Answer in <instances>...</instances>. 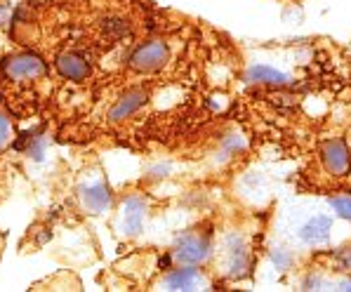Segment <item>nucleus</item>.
Masks as SVG:
<instances>
[{"label": "nucleus", "mask_w": 351, "mask_h": 292, "mask_svg": "<svg viewBox=\"0 0 351 292\" xmlns=\"http://www.w3.org/2000/svg\"><path fill=\"white\" fill-rule=\"evenodd\" d=\"M323 160H326L328 170L335 172V175H342V172H347L349 167V151L347 146H344L342 142H330L326 144V149H323Z\"/></svg>", "instance_id": "20e7f679"}, {"label": "nucleus", "mask_w": 351, "mask_h": 292, "mask_svg": "<svg viewBox=\"0 0 351 292\" xmlns=\"http://www.w3.org/2000/svg\"><path fill=\"white\" fill-rule=\"evenodd\" d=\"M328 231H330V219L316 217L314 221H309V224L304 226L302 236H304V241H309V243H318V241H323V238H328Z\"/></svg>", "instance_id": "0eeeda50"}, {"label": "nucleus", "mask_w": 351, "mask_h": 292, "mask_svg": "<svg viewBox=\"0 0 351 292\" xmlns=\"http://www.w3.org/2000/svg\"><path fill=\"white\" fill-rule=\"evenodd\" d=\"M109 203H111V196L104 186H93L85 191V205H88L90 210H97V212H99V210H104Z\"/></svg>", "instance_id": "1a4fd4ad"}, {"label": "nucleus", "mask_w": 351, "mask_h": 292, "mask_svg": "<svg viewBox=\"0 0 351 292\" xmlns=\"http://www.w3.org/2000/svg\"><path fill=\"white\" fill-rule=\"evenodd\" d=\"M167 57H170V52H167L165 42L151 40V42L139 45L137 50L132 52V57H130V66L139 73H151V71H158V69L167 62Z\"/></svg>", "instance_id": "f257e3e1"}, {"label": "nucleus", "mask_w": 351, "mask_h": 292, "mask_svg": "<svg viewBox=\"0 0 351 292\" xmlns=\"http://www.w3.org/2000/svg\"><path fill=\"white\" fill-rule=\"evenodd\" d=\"M142 104H144V92H130V95H125L116 106H113L111 121H123V118L132 116Z\"/></svg>", "instance_id": "39448f33"}, {"label": "nucleus", "mask_w": 351, "mask_h": 292, "mask_svg": "<svg viewBox=\"0 0 351 292\" xmlns=\"http://www.w3.org/2000/svg\"><path fill=\"white\" fill-rule=\"evenodd\" d=\"M332 208L337 210L339 217L351 219V198H335V201H332Z\"/></svg>", "instance_id": "f8f14e48"}, {"label": "nucleus", "mask_w": 351, "mask_h": 292, "mask_svg": "<svg viewBox=\"0 0 351 292\" xmlns=\"http://www.w3.org/2000/svg\"><path fill=\"white\" fill-rule=\"evenodd\" d=\"M139 226H142V210H139L137 201H132L128 205V212H125V229L130 234H137Z\"/></svg>", "instance_id": "9d476101"}, {"label": "nucleus", "mask_w": 351, "mask_h": 292, "mask_svg": "<svg viewBox=\"0 0 351 292\" xmlns=\"http://www.w3.org/2000/svg\"><path fill=\"white\" fill-rule=\"evenodd\" d=\"M252 75H255L257 80H264V83H285V75L283 73L271 71V69H264V66L252 69Z\"/></svg>", "instance_id": "9b49d317"}, {"label": "nucleus", "mask_w": 351, "mask_h": 292, "mask_svg": "<svg viewBox=\"0 0 351 292\" xmlns=\"http://www.w3.org/2000/svg\"><path fill=\"white\" fill-rule=\"evenodd\" d=\"M198 280V273L193 269H180L167 278V288L170 290H191Z\"/></svg>", "instance_id": "6e6552de"}, {"label": "nucleus", "mask_w": 351, "mask_h": 292, "mask_svg": "<svg viewBox=\"0 0 351 292\" xmlns=\"http://www.w3.org/2000/svg\"><path fill=\"white\" fill-rule=\"evenodd\" d=\"M57 69L59 73L66 80H85L90 75V64L85 57L75 55V52H69V55H62L57 59Z\"/></svg>", "instance_id": "7ed1b4c3"}, {"label": "nucleus", "mask_w": 351, "mask_h": 292, "mask_svg": "<svg viewBox=\"0 0 351 292\" xmlns=\"http://www.w3.org/2000/svg\"><path fill=\"white\" fill-rule=\"evenodd\" d=\"M5 71H8V75H12V78H38V75L47 71V66L45 62H40L34 55H19L5 64Z\"/></svg>", "instance_id": "f03ea898"}, {"label": "nucleus", "mask_w": 351, "mask_h": 292, "mask_svg": "<svg viewBox=\"0 0 351 292\" xmlns=\"http://www.w3.org/2000/svg\"><path fill=\"white\" fill-rule=\"evenodd\" d=\"M5 139H8V121L0 116V146H3Z\"/></svg>", "instance_id": "ddd939ff"}, {"label": "nucleus", "mask_w": 351, "mask_h": 292, "mask_svg": "<svg viewBox=\"0 0 351 292\" xmlns=\"http://www.w3.org/2000/svg\"><path fill=\"white\" fill-rule=\"evenodd\" d=\"M203 255H205V243L201 238H186V241H182L180 250H177V257L182 262H198V259H203Z\"/></svg>", "instance_id": "423d86ee"}]
</instances>
